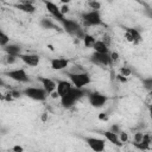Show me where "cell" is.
Here are the masks:
<instances>
[{"instance_id":"obj_1","label":"cell","mask_w":152,"mask_h":152,"mask_svg":"<svg viewBox=\"0 0 152 152\" xmlns=\"http://www.w3.org/2000/svg\"><path fill=\"white\" fill-rule=\"evenodd\" d=\"M59 24L62 25L63 30H64L66 33H69V34H71V36H74V37H76V38H78V39H82V40H83L84 36L87 34V33L84 32V30L82 28V26H81L77 21H75V20H72V19L64 18Z\"/></svg>"},{"instance_id":"obj_2","label":"cell","mask_w":152,"mask_h":152,"mask_svg":"<svg viewBox=\"0 0 152 152\" xmlns=\"http://www.w3.org/2000/svg\"><path fill=\"white\" fill-rule=\"evenodd\" d=\"M86 95V91L83 90V88H76V87H72V89L64 96L61 97V104L63 108H71L80 99H82L83 96Z\"/></svg>"},{"instance_id":"obj_3","label":"cell","mask_w":152,"mask_h":152,"mask_svg":"<svg viewBox=\"0 0 152 152\" xmlns=\"http://www.w3.org/2000/svg\"><path fill=\"white\" fill-rule=\"evenodd\" d=\"M81 20L84 26H99L103 24L100 11H95V10L83 12L81 14Z\"/></svg>"},{"instance_id":"obj_4","label":"cell","mask_w":152,"mask_h":152,"mask_svg":"<svg viewBox=\"0 0 152 152\" xmlns=\"http://www.w3.org/2000/svg\"><path fill=\"white\" fill-rule=\"evenodd\" d=\"M21 91H23V95L30 97L31 100L40 101V102L45 101L48 95H49L43 87H27V88L23 89Z\"/></svg>"},{"instance_id":"obj_5","label":"cell","mask_w":152,"mask_h":152,"mask_svg":"<svg viewBox=\"0 0 152 152\" xmlns=\"http://www.w3.org/2000/svg\"><path fill=\"white\" fill-rule=\"evenodd\" d=\"M69 80L71 81L72 86L76 88H84L86 86H88L91 82V77L89 75V72L83 71V72H78V74H71L68 72Z\"/></svg>"},{"instance_id":"obj_6","label":"cell","mask_w":152,"mask_h":152,"mask_svg":"<svg viewBox=\"0 0 152 152\" xmlns=\"http://www.w3.org/2000/svg\"><path fill=\"white\" fill-rule=\"evenodd\" d=\"M89 61L93 64H95L97 66H101V68H106V66H109L110 64H113L109 52H96V51H94V53L90 56Z\"/></svg>"},{"instance_id":"obj_7","label":"cell","mask_w":152,"mask_h":152,"mask_svg":"<svg viewBox=\"0 0 152 152\" xmlns=\"http://www.w3.org/2000/svg\"><path fill=\"white\" fill-rule=\"evenodd\" d=\"M4 75L8 76L11 80L19 82V83H27L30 82V77L26 74V71L23 68H18V69H13V70H8L6 72H4Z\"/></svg>"},{"instance_id":"obj_8","label":"cell","mask_w":152,"mask_h":152,"mask_svg":"<svg viewBox=\"0 0 152 152\" xmlns=\"http://www.w3.org/2000/svg\"><path fill=\"white\" fill-rule=\"evenodd\" d=\"M87 96H88V101H89L90 106L94 108H101L108 101V97L99 91H90V93H88Z\"/></svg>"},{"instance_id":"obj_9","label":"cell","mask_w":152,"mask_h":152,"mask_svg":"<svg viewBox=\"0 0 152 152\" xmlns=\"http://www.w3.org/2000/svg\"><path fill=\"white\" fill-rule=\"evenodd\" d=\"M125 30V38L128 43H132L134 45L139 44L141 42V33L138 28H134V27H124Z\"/></svg>"},{"instance_id":"obj_10","label":"cell","mask_w":152,"mask_h":152,"mask_svg":"<svg viewBox=\"0 0 152 152\" xmlns=\"http://www.w3.org/2000/svg\"><path fill=\"white\" fill-rule=\"evenodd\" d=\"M44 1V4H45V7H46V10H48V12L58 21V23H61L64 18H65V15L62 13V11H61V7H58L55 2H52V1H49V0H43Z\"/></svg>"},{"instance_id":"obj_11","label":"cell","mask_w":152,"mask_h":152,"mask_svg":"<svg viewBox=\"0 0 152 152\" xmlns=\"http://www.w3.org/2000/svg\"><path fill=\"white\" fill-rule=\"evenodd\" d=\"M87 145L95 152H102L106 147V140L101 138H95V137H87L84 138Z\"/></svg>"},{"instance_id":"obj_12","label":"cell","mask_w":152,"mask_h":152,"mask_svg":"<svg viewBox=\"0 0 152 152\" xmlns=\"http://www.w3.org/2000/svg\"><path fill=\"white\" fill-rule=\"evenodd\" d=\"M19 59L28 66H37L40 62V57L37 53H20Z\"/></svg>"},{"instance_id":"obj_13","label":"cell","mask_w":152,"mask_h":152,"mask_svg":"<svg viewBox=\"0 0 152 152\" xmlns=\"http://www.w3.org/2000/svg\"><path fill=\"white\" fill-rule=\"evenodd\" d=\"M72 83H71V81L69 80V81H66V80H57V91H58V94H59V96L62 97V96H64V95H66L71 89H72Z\"/></svg>"},{"instance_id":"obj_14","label":"cell","mask_w":152,"mask_h":152,"mask_svg":"<svg viewBox=\"0 0 152 152\" xmlns=\"http://www.w3.org/2000/svg\"><path fill=\"white\" fill-rule=\"evenodd\" d=\"M50 65H51V69H52V70L61 71V70H64V69L68 68V65H69V59L63 58V57L52 58V59H50Z\"/></svg>"},{"instance_id":"obj_15","label":"cell","mask_w":152,"mask_h":152,"mask_svg":"<svg viewBox=\"0 0 152 152\" xmlns=\"http://www.w3.org/2000/svg\"><path fill=\"white\" fill-rule=\"evenodd\" d=\"M38 81L42 83V87L46 90V93L49 95L57 89V82L49 77H38Z\"/></svg>"},{"instance_id":"obj_16","label":"cell","mask_w":152,"mask_h":152,"mask_svg":"<svg viewBox=\"0 0 152 152\" xmlns=\"http://www.w3.org/2000/svg\"><path fill=\"white\" fill-rule=\"evenodd\" d=\"M103 137H104V139L106 140H108L109 142H112V144H114V145H116L118 147H120V146H122V142L120 141V139H119V134H116V133H114V132H112V131H104L103 133Z\"/></svg>"},{"instance_id":"obj_17","label":"cell","mask_w":152,"mask_h":152,"mask_svg":"<svg viewBox=\"0 0 152 152\" xmlns=\"http://www.w3.org/2000/svg\"><path fill=\"white\" fill-rule=\"evenodd\" d=\"M2 50L6 52V55H12V56H17L19 57V55L21 53V46L18 44H7L6 46L2 48Z\"/></svg>"},{"instance_id":"obj_18","label":"cell","mask_w":152,"mask_h":152,"mask_svg":"<svg viewBox=\"0 0 152 152\" xmlns=\"http://www.w3.org/2000/svg\"><path fill=\"white\" fill-rule=\"evenodd\" d=\"M14 7L24 13H27V14H32L36 12V7L33 4H23V2H19L17 5H14Z\"/></svg>"},{"instance_id":"obj_19","label":"cell","mask_w":152,"mask_h":152,"mask_svg":"<svg viewBox=\"0 0 152 152\" xmlns=\"http://www.w3.org/2000/svg\"><path fill=\"white\" fill-rule=\"evenodd\" d=\"M39 25H40V27H43V28H45V30H59L58 25L55 24V23H53L51 19H49V18H43V19H40Z\"/></svg>"},{"instance_id":"obj_20","label":"cell","mask_w":152,"mask_h":152,"mask_svg":"<svg viewBox=\"0 0 152 152\" xmlns=\"http://www.w3.org/2000/svg\"><path fill=\"white\" fill-rule=\"evenodd\" d=\"M93 49L96 52H109V45H107L103 40H96Z\"/></svg>"},{"instance_id":"obj_21","label":"cell","mask_w":152,"mask_h":152,"mask_svg":"<svg viewBox=\"0 0 152 152\" xmlns=\"http://www.w3.org/2000/svg\"><path fill=\"white\" fill-rule=\"evenodd\" d=\"M133 146L138 150H150L151 148V144L150 142H146L144 140L141 141H133Z\"/></svg>"},{"instance_id":"obj_22","label":"cell","mask_w":152,"mask_h":152,"mask_svg":"<svg viewBox=\"0 0 152 152\" xmlns=\"http://www.w3.org/2000/svg\"><path fill=\"white\" fill-rule=\"evenodd\" d=\"M95 42H96V39L91 34H86L84 38H83V43H84V45L87 48H93L94 44H95Z\"/></svg>"},{"instance_id":"obj_23","label":"cell","mask_w":152,"mask_h":152,"mask_svg":"<svg viewBox=\"0 0 152 152\" xmlns=\"http://www.w3.org/2000/svg\"><path fill=\"white\" fill-rule=\"evenodd\" d=\"M141 83H142V87H144L145 90H147V91H151L152 90V77L142 78L141 80Z\"/></svg>"},{"instance_id":"obj_24","label":"cell","mask_w":152,"mask_h":152,"mask_svg":"<svg viewBox=\"0 0 152 152\" xmlns=\"http://www.w3.org/2000/svg\"><path fill=\"white\" fill-rule=\"evenodd\" d=\"M7 44H10V37L1 30V32H0V45H1V48H4Z\"/></svg>"},{"instance_id":"obj_25","label":"cell","mask_w":152,"mask_h":152,"mask_svg":"<svg viewBox=\"0 0 152 152\" xmlns=\"http://www.w3.org/2000/svg\"><path fill=\"white\" fill-rule=\"evenodd\" d=\"M83 71H86V69H84L82 65H80V64H72V65L70 66V69H69L68 72H71V74H78V72H83Z\"/></svg>"},{"instance_id":"obj_26","label":"cell","mask_w":152,"mask_h":152,"mask_svg":"<svg viewBox=\"0 0 152 152\" xmlns=\"http://www.w3.org/2000/svg\"><path fill=\"white\" fill-rule=\"evenodd\" d=\"M88 6L90 7V10H95V11H100V8H101V4L97 0H89Z\"/></svg>"},{"instance_id":"obj_27","label":"cell","mask_w":152,"mask_h":152,"mask_svg":"<svg viewBox=\"0 0 152 152\" xmlns=\"http://www.w3.org/2000/svg\"><path fill=\"white\" fill-rule=\"evenodd\" d=\"M119 139H120V141H121L122 144H124V142H127V141H128V133L121 131V132L119 133Z\"/></svg>"},{"instance_id":"obj_28","label":"cell","mask_w":152,"mask_h":152,"mask_svg":"<svg viewBox=\"0 0 152 152\" xmlns=\"http://www.w3.org/2000/svg\"><path fill=\"white\" fill-rule=\"evenodd\" d=\"M119 71H120L121 75H124V76H126V77H128V76L131 75V69L127 68V66H122V68H120Z\"/></svg>"},{"instance_id":"obj_29","label":"cell","mask_w":152,"mask_h":152,"mask_svg":"<svg viewBox=\"0 0 152 152\" xmlns=\"http://www.w3.org/2000/svg\"><path fill=\"white\" fill-rule=\"evenodd\" d=\"M17 58H19V57L12 56V55H7V56H6V63H7V64H13V63L17 61Z\"/></svg>"},{"instance_id":"obj_30","label":"cell","mask_w":152,"mask_h":152,"mask_svg":"<svg viewBox=\"0 0 152 152\" xmlns=\"http://www.w3.org/2000/svg\"><path fill=\"white\" fill-rule=\"evenodd\" d=\"M110 55V59H112V63H115V62H118L119 61V53L116 52V51H113V52H110L109 53Z\"/></svg>"},{"instance_id":"obj_31","label":"cell","mask_w":152,"mask_h":152,"mask_svg":"<svg viewBox=\"0 0 152 152\" xmlns=\"http://www.w3.org/2000/svg\"><path fill=\"white\" fill-rule=\"evenodd\" d=\"M109 131H112V132H114V133H116V134H119V133L121 132V128H120V126H119V125H116V124H114V125H112V126H110V128H109Z\"/></svg>"},{"instance_id":"obj_32","label":"cell","mask_w":152,"mask_h":152,"mask_svg":"<svg viewBox=\"0 0 152 152\" xmlns=\"http://www.w3.org/2000/svg\"><path fill=\"white\" fill-rule=\"evenodd\" d=\"M142 137H144V133L142 132H137L134 134V141H141L142 140Z\"/></svg>"},{"instance_id":"obj_33","label":"cell","mask_w":152,"mask_h":152,"mask_svg":"<svg viewBox=\"0 0 152 152\" xmlns=\"http://www.w3.org/2000/svg\"><path fill=\"white\" fill-rule=\"evenodd\" d=\"M116 80H118L119 82H121V83H125V82L127 81V77L124 76V75H121V74H119V75H116Z\"/></svg>"},{"instance_id":"obj_34","label":"cell","mask_w":152,"mask_h":152,"mask_svg":"<svg viewBox=\"0 0 152 152\" xmlns=\"http://www.w3.org/2000/svg\"><path fill=\"white\" fill-rule=\"evenodd\" d=\"M11 94H12V96L14 97V99H18V97H20L21 96V94H23V91H17V90H12L11 91Z\"/></svg>"},{"instance_id":"obj_35","label":"cell","mask_w":152,"mask_h":152,"mask_svg":"<svg viewBox=\"0 0 152 152\" xmlns=\"http://www.w3.org/2000/svg\"><path fill=\"white\" fill-rule=\"evenodd\" d=\"M61 11H62V13L65 15V14L69 12V6H68V5H65V4H63V6L61 7Z\"/></svg>"},{"instance_id":"obj_36","label":"cell","mask_w":152,"mask_h":152,"mask_svg":"<svg viewBox=\"0 0 152 152\" xmlns=\"http://www.w3.org/2000/svg\"><path fill=\"white\" fill-rule=\"evenodd\" d=\"M102 40H103V42H104V43H106L107 45H109V44H110V37H109L108 34H104V36H103V39H102Z\"/></svg>"},{"instance_id":"obj_37","label":"cell","mask_w":152,"mask_h":152,"mask_svg":"<svg viewBox=\"0 0 152 152\" xmlns=\"http://www.w3.org/2000/svg\"><path fill=\"white\" fill-rule=\"evenodd\" d=\"M99 119H100V120H108L107 113H101V114L99 115Z\"/></svg>"},{"instance_id":"obj_38","label":"cell","mask_w":152,"mask_h":152,"mask_svg":"<svg viewBox=\"0 0 152 152\" xmlns=\"http://www.w3.org/2000/svg\"><path fill=\"white\" fill-rule=\"evenodd\" d=\"M12 150H13V151H15V152H21V151H24V148H23L21 146H19V145H17V146L12 147Z\"/></svg>"},{"instance_id":"obj_39","label":"cell","mask_w":152,"mask_h":152,"mask_svg":"<svg viewBox=\"0 0 152 152\" xmlns=\"http://www.w3.org/2000/svg\"><path fill=\"white\" fill-rule=\"evenodd\" d=\"M145 14H146L147 17H150V18H152V8H147V10L145 11Z\"/></svg>"},{"instance_id":"obj_40","label":"cell","mask_w":152,"mask_h":152,"mask_svg":"<svg viewBox=\"0 0 152 152\" xmlns=\"http://www.w3.org/2000/svg\"><path fill=\"white\" fill-rule=\"evenodd\" d=\"M19 2H23V4H33L34 0H19Z\"/></svg>"},{"instance_id":"obj_41","label":"cell","mask_w":152,"mask_h":152,"mask_svg":"<svg viewBox=\"0 0 152 152\" xmlns=\"http://www.w3.org/2000/svg\"><path fill=\"white\" fill-rule=\"evenodd\" d=\"M148 110H150V116H151V119H152V104L148 106Z\"/></svg>"},{"instance_id":"obj_42","label":"cell","mask_w":152,"mask_h":152,"mask_svg":"<svg viewBox=\"0 0 152 152\" xmlns=\"http://www.w3.org/2000/svg\"><path fill=\"white\" fill-rule=\"evenodd\" d=\"M61 1H62L63 4H65V5H68V4H69V2L71 1V0H61Z\"/></svg>"},{"instance_id":"obj_43","label":"cell","mask_w":152,"mask_h":152,"mask_svg":"<svg viewBox=\"0 0 152 152\" xmlns=\"http://www.w3.org/2000/svg\"><path fill=\"white\" fill-rule=\"evenodd\" d=\"M148 95H150V96H152V90H151V91H148Z\"/></svg>"}]
</instances>
